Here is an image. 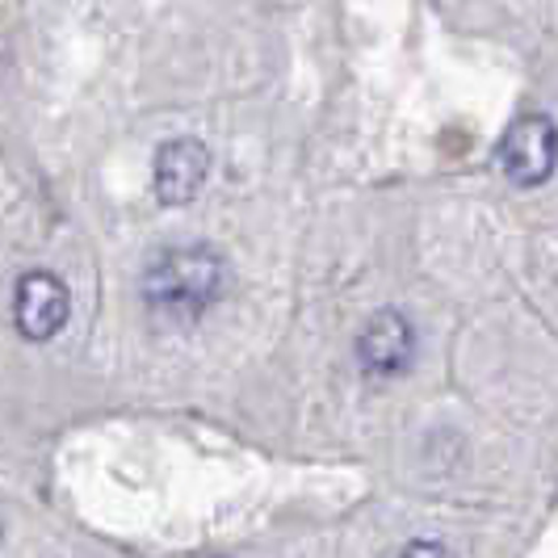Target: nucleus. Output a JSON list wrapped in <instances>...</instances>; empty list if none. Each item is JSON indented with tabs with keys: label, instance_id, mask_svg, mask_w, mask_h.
Here are the masks:
<instances>
[{
	"label": "nucleus",
	"instance_id": "1",
	"mask_svg": "<svg viewBox=\"0 0 558 558\" xmlns=\"http://www.w3.org/2000/svg\"><path fill=\"white\" fill-rule=\"evenodd\" d=\"M223 290V260L206 248H172L165 252L143 281L147 307L165 315H197L206 303H215Z\"/></svg>",
	"mask_w": 558,
	"mask_h": 558
},
{
	"label": "nucleus",
	"instance_id": "2",
	"mask_svg": "<svg viewBox=\"0 0 558 558\" xmlns=\"http://www.w3.org/2000/svg\"><path fill=\"white\" fill-rule=\"evenodd\" d=\"M496 160L508 172L512 185H542L550 181L555 172V122L546 113H533V118H517L508 131H504L500 147H496Z\"/></svg>",
	"mask_w": 558,
	"mask_h": 558
},
{
	"label": "nucleus",
	"instance_id": "3",
	"mask_svg": "<svg viewBox=\"0 0 558 558\" xmlns=\"http://www.w3.org/2000/svg\"><path fill=\"white\" fill-rule=\"evenodd\" d=\"M68 286L47 274V269H34L17 281V294H13V319H17V332L26 340H51V336L68 324Z\"/></svg>",
	"mask_w": 558,
	"mask_h": 558
},
{
	"label": "nucleus",
	"instance_id": "4",
	"mask_svg": "<svg viewBox=\"0 0 558 558\" xmlns=\"http://www.w3.org/2000/svg\"><path fill=\"white\" fill-rule=\"evenodd\" d=\"M206 177H210V151H206V143L172 140L156 151L151 185H156V197H160L165 206H185V202H194L197 190L206 185Z\"/></svg>",
	"mask_w": 558,
	"mask_h": 558
},
{
	"label": "nucleus",
	"instance_id": "5",
	"mask_svg": "<svg viewBox=\"0 0 558 558\" xmlns=\"http://www.w3.org/2000/svg\"><path fill=\"white\" fill-rule=\"evenodd\" d=\"M416 353V332L399 311H378L357 340V357L369 374H399Z\"/></svg>",
	"mask_w": 558,
	"mask_h": 558
},
{
	"label": "nucleus",
	"instance_id": "6",
	"mask_svg": "<svg viewBox=\"0 0 558 558\" xmlns=\"http://www.w3.org/2000/svg\"><path fill=\"white\" fill-rule=\"evenodd\" d=\"M399 558H453L441 542H412Z\"/></svg>",
	"mask_w": 558,
	"mask_h": 558
}]
</instances>
